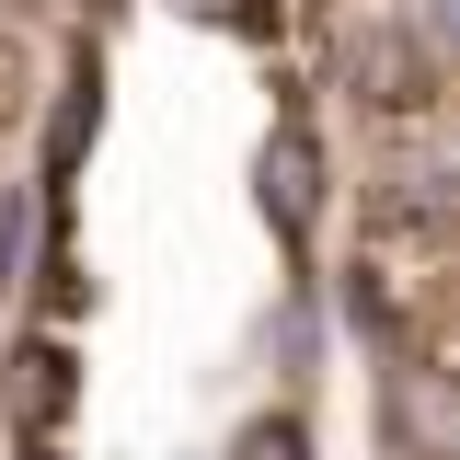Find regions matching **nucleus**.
<instances>
[{
	"label": "nucleus",
	"mask_w": 460,
	"mask_h": 460,
	"mask_svg": "<svg viewBox=\"0 0 460 460\" xmlns=\"http://www.w3.org/2000/svg\"><path fill=\"white\" fill-rule=\"evenodd\" d=\"M69 392H81V380H69V345H58V334H35L23 357H12V414H23L35 438L69 414Z\"/></svg>",
	"instance_id": "nucleus-1"
},
{
	"label": "nucleus",
	"mask_w": 460,
	"mask_h": 460,
	"mask_svg": "<svg viewBox=\"0 0 460 460\" xmlns=\"http://www.w3.org/2000/svg\"><path fill=\"white\" fill-rule=\"evenodd\" d=\"M242 460H299V426H253V438H242Z\"/></svg>",
	"instance_id": "nucleus-4"
},
{
	"label": "nucleus",
	"mask_w": 460,
	"mask_h": 460,
	"mask_svg": "<svg viewBox=\"0 0 460 460\" xmlns=\"http://www.w3.org/2000/svg\"><path fill=\"white\" fill-rule=\"evenodd\" d=\"M23 93H35V69H23V47L0 35V127H23Z\"/></svg>",
	"instance_id": "nucleus-3"
},
{
	"label": "nucleus",
	"mask_w": 460,
	"mask_h": 460,
	"mask_svg": "<svg viewBox=\"0 0 460 460\" xmlns=\"http://www.w3.org/2000/svg\"><path fill=\"white\" fill-rule=\"evenodd\" d=\"M265 208H277L288 230L323 208V150H311V127H277V150H265Z\"/></svg>",
	"instance_id": "nucleus-2"
},
{
	"label": "nucleus",
	"mask_w": 460,
	"mask_h": 460,
	"mask_svg": "<svg viewBox=\"0 0 460 460\" xmlns=\"http://www.w3.org/2000/svg\"><path fill=\"white\" fill-rule=\"evenodd\" d=\"M35 460H58V449H35Z\"/></svg>",
	"instance_id": "nucleus-5"
}]
</instances>
